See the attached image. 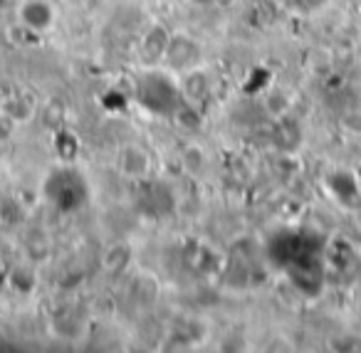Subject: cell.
<instances>
[{
  "label": "cell",
  "instance_id": "obj_9",
  "mask_svg": "<svg viewBox=\"0 0 361 353\" xmlns=\"http://www.w3.org/2000/svg\"><path fill=\"white\" fill-rule=\"evenodd\" d=\"M180 92H183V99L198 104L211 94V82H208L206 72L201 70H188L183 82H180Z\"/></svg>",
  "mask_w": 361,
  "mask_h": 353
},
{
  "label": "cell",
  "instance_id": "obj_5",
  "mask_svg": "<svg viewBox=\"0 0 361 353\" xmlns=\"http://www.w3.org/2000/svg\"><path fill=\"white\" fill-rule=\"evenodd\" d=\"M164 62L173 72H188L196 70L201 62V45L188 35H171L169 50H166Z\"/></svg>",
  "mask_w": 361,
  "mask_h": 353
},
{
  "label": "cell",
  "instance_id": "obj_11",
  "mask_svg": "<svg viewBox=\"0 0 361 353\" xmlns=\"http://www.w3.org/2000/svg\"><path fill=\"white\" fill-rule=\"evenodd\" d=\"M3 116L11 119L13 124H27V121L35 116V106H32V101L27 99V97L16 94L3 101Z\"/></svg>",
  "mask_w": 361,
  "mask_h": 353
},
{
  "label": "cell",
  "instance_id": "obj_14",
  "mask_svg": "<svg viewBox=\"0 0 361 353\" xmlns=\"http://www.w3.org/2000/svg\"><path fill=\"white\" fill-rule=\"evenodd\" d=\"M173 121L180 126V129H186V131H198V129H201V124H203L196 104H191V101H186V99H183V104H180L178 109H176Z\"/></svg>",
  "mask_w": 361,
  "mask_h": 353
},
{
  "label": "cell",
  "instance_id": "obj_8",
  "mask_svg": "<svg viewBox=\"0 0 361 353\" xmlns=\"http://www.w3.org/2000/svg\"><path fill=\"white\" fill-rule=\"evenodd\" d=\"M149 166H151L149 154L139 144H129L119 151V171L124 175H129V178L144 180L146 173H149Z\"/></svg>",
  "mask_w": 361,
  "mask_h": 353
},
{
  "label": "cell",
  "instance_id": "obj_2",
  "mask_svg": "<svg viewBox=\"0 0 361 353\" xmlns=\"http://www.w3.org/2000/svg\"><path fill=\"white\" fill-rule=\"evenodd\" d=\"M134 97L146 111L159 116H173L176 109L183 104L180 87L164 72H149V75L139 77Z\"/></svg>",
  "mask_w": 361,
  "mask_h": 353
},
{
  "label": "cell",
  "instance_id": "obj_7",
  "mask_svg": "<svg viewBox=\"0 0 361 353\" xmlns=\"http://www.w3.org/2000/svg\"><path fill=\"white\" fill-rule=\"evenodd\" d=\"M20 23L32 32H45L55 23V8L47 0H27L20 8Z\"/></svg>",
  "mask_w": 361,
  "mask_h": 353
},
{
  "label": "cell",
  "instance_id": "obj_3",
  "mask_svg": "<svg viewBox=\"0 0 361 353\" xmlns=\"http://www.w3.org/2000/svg\"><path fill=\"white\" fill-rule=\"evenodd\" d=\"M45 195L57 210L75 213V210L85 208V203L90 200V188H87L85 175L72 163H65L47 175Z\"/></svg>",
  "mask_w": 361,
  "mask_h": 353
},
{
  "label": "cell",
  "instance_id": "obj_13",
  "mask_svg": "<svg viewBox=\"0 0 361 353\" xmlns=\"http://www.w3.org/2000/svg\"><path fill=\"white\" fill-rule=\"evenodd\" d=\"M55 154L62 163H72L80 154V141L75 139V134L65 129H57V136H55Z\"/></svg>",
  "mask_w": 361,
  "mask_h": 353
},
{
  "label": "cell",
  "instance_id": "obj_16",
  "mask_svg": "<svg viewBox=\"0 0 361 353\" xmlns=\"http://www.w3.org/2000/svg\"><path fill=\"white\" fill-rule=\"evenodd\" d=\"M193 3H198V6H211L213 0H193Z\"/></svg>",
  "mask_w": 361,
  "mask_h": 353
},
{
  "label": "cell",
  "instance_id": "obj_1",
  "mask_svg": "<svg viewBox=\"0 0 361 353\" xmlns=\"http://www.w3.org/2000/svg\"><path fill=\"white\" fill-rule=\"evenodd\" d=\"M272 259L302 294H319L324 284V242L312 233H287L272 240Z\"/></svg>",
  "mask_w": 361,
  "mask_h": 353
},
{
  "label": "cell",
  "instance_id": "obj_15",
  "mask_svg": "<svg viewBox=\"0 0 361 353\" xmlns=\"http://www.w3.org/2000/svg\"><path fill=\"white\" fill-rule=\"evenodd\" d=\"M300 8H307V11H312V8H317L322 3V0H295Z\"/></svg>",
  "mask_w": 361,
  "mask_h": 353
},
{
  "label": "cell",
  "instance_id": "obj_4",
  "mask_svg": "<svg viewBox=\"0 0 361 353\" xmlns=\"http://www.w3.org/2000/svg\"><path fill=\"white\" fill-rule=\"evenodd\" d=\"M136 205L149 218H164L173 210L176 198L166 183L149 180V183H139V188H136Z\"/></svg>",
  "mask_w": 361,
  "mask_h": 353
},
{
  "label": "cell",
  "instance_id": "obj_6",
  "mask_svg": "<svg viewBox=\"0 0 361 353\" xmlns=\"http://www.w3.org/2000/svg\"><path fill=\"white\" fill-rule=\"evenodd\" d=\"M169 42H171V32L164 25H151L139 42V55L144 60V65H159V62H164Z\"/></svg>",
  "mask_w": 361,
  "mask_h": 353
},
{
  "label": "cell",
  "instance_id": "obj_12",
  "mask_svg": "<svg viewBox=\"0 0 361 353\" xmlns=\"http://www.w3.org/2000/svg\"><path fill=\"white\" fill-rule=\"evenodd\" d=\"M272 141L285 151L297 149L300 141H302V131H300V126H297V121L282 119L280 124L275 126V131H272Z\"/></svg>",
  "mask_w": 361,
  "mask_h": 353
},
{
  "label": "cell",
  "instance_id": "obj_10",
  "mask_svg": "<svg viewBox=\"0 0 361 353\" xmlns=\"http://www.w3.org/2000/svg\"><path fill=\"white\" fill-rule=\"evenodd\" d=\"M131 257H134V249H131L129 242H114V244H109V247L104 249L102 264H104L106 272L121 274L131 264Z\"/></svg>",
  "mask_w": 361,
  "mask_h": 353
}]
</instances>
